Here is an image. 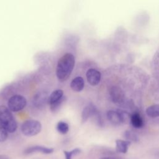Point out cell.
Instances as JSON below:
<instances>
[{"label":"cell","instance_id":"5b68a950","mask_svg":"<svg viewBox=\"0 0 159 159\" xmlns=\"http://www.w3.org/2000/svg\"><path fill=\"white\" fill-rule=\"evenodd\" d=\"M63 91L61 89H56L53 91L49 96L48 102L50 103V109L52 111H56L64 101Z\"/></svg>","mask_w":159,"mask_h":159},{"label":"cell","instance_id":"52a82bcc","mask_svg":"<svg viewBox=\"0 0 159 159\" xmlns=\"http://www.w3.org/2000/svg\"><path fill=\"white\" fill-rule=\"evenodd\" d=\"M107 118L111 124L116 125H119L124 123L121 112L119 111H108L107 112Z\"/></svg>","mask_w":159,"mask_h":159},{"label":"cell","instance_id":"7a4b0ae2","mask_svg":"<svg viewBox=\"0 0 159 159\" xmlns=\"http://www.w3.org/2000/svg\"><path fill=\"white\" fill-rule=\"evenodd\" d=\"M0 124L10 133L14 132L17 127V124L11 111L4 106H0Z\"/></svg>","mask_w":159,"mask_h":159},{"label":"cell","instance_id":"4fadbf2b","mask_svg":"<svg viewBox=\"0 0 159 159\" xmlns=\"http://www.w3.org/2000/svg\"><path fill=\"white\" fill-rule=\"evenodd\" d=\"M131 142L126 140L117 139L116 140V150L118 153H126Z\"/></svg>","mask_w":159,"mask_h":159},{"label":"cell","instance_id":"d6986e66","mask_svg":"<svg viewBox=\"0 0 159 159\" xmlns=\"http://www.w3.org/2000/svg\"><path fill=\"white\" fill-rule=\"evenodd\" d=\"M8 137V132L6 129L0 124V142H4Z\"/></svg>","mask_w":159,"mask_h":159},{"label":"cell","instance_id":"6da1fadb","mask_svg":"<svg viewBox=\"0 0 159 159\" xmlns=\"http://www.w3.org/2000/svg\"><path fill=\"white\" fill-rule=\"evenodd\" d=\"M75 63V57L70 53H65L59 59L56 69V75L59 81H65L69 78Z\"/></svg>","mask_w":159,"mask_h":159},{"label":"cell","instance_id":"30bf717a","mask_svg":"<svg viewBox=\"0 0 159 159\" xmlns=\"http://www.w3.org/2000/svg\"><path fill=\"white\" fill-rule=\"evenodd\" d=\"M48 99L47 93L41 91L35 94L33 99V103L37 107H42L47 104Z\"/></svg>","mask_w":159,"mask_h":159},{"label":"cell","instance_id":"e0dca14e","mask_svg":"<svg viewBox=\"0 0 159 159\" xmlns=\"http://www.w3.org/2000/svg\"><path fill=\"white\" fill-rule=\"evenodd\" d=\"M57 130L61 134H66L69 130V125L63 121H60L57 124Z\"/></svg>","mask_w":159,"mask_h":159},{"label":"cell","instance_id":"3957f363","mask_svg":"<svg viewBox=\"0 0 159 159\" xmlns=\"http://www.w3.org/2000/svg\"><path fill=\"white\" fill-rule=\"evenodd\" d=\"M22 133L27 137H32L37 135L42 129V125L38 120L30 119L24 121L21 125Z\"/></svg>","mask_w":159,"mask_h":159},{"label":"cell","instance_id":"5bb4252c","mask_svg":"<svg viewBox=\"0 0 159 159\" xmlns=\"http://www.w3.org/2000/svg\"><path fill=\"white\" fill-rule=\"evenodd\" d=\"M84 86V79L81 76L75 78L70 83V87L71 89L75 92L81 91Z\"/></svg>","mask_w":159,"mask_h":159},{"label":"cell","instance_id":"ba28073f","mask_svg":"<svg viewBox=\"0 0 159 159\" xmlns=\"http://www.w3.org/2000/svg\"><path fill=\"white\" fill-rule=\"evenodd\" d=\"M109 95L112 101L114 103H120L124 99V93L117 86H112L109 91Z\"/></svg>","mask_w":159,"mask_h":159},{"label":"cell","instance_id":"9a60e30c","mask_svg":"<svg viewBox=\"0 0 159 159\" xmlns=\"http://www.w3.org/2000/svg\"><path fill=\"white\" fill-rule=\"evenodd\" d=\"M146 114L152 118L159 117V104H155L148 106L146 109Z\"/></svg>","mask_w":159,"mask_h":159},{"label":"cell","instance_id":"ac0fdd59","mask_svg":"<svg viewBox=\"0 0 159 159\" xmlns=\"http://www.w3.org/2000/svg\"><path fill=\"white\" fill-rule=\"evenodd\" d=\"M81 152V150L79 148H74L70 151H64V155L65 159H72L73 156L78 155Z\"/></svg>","mask_w":159,"mask_h":159},{"label":"cell","instance_id":"9c48e42d","mask_svg":"<svg viewBox=\"0 0 159 159\" xmlns=\"http://www.w3.org/2000/svg\"><path fill=\"white\" fill-rule=\"evenodd\" d=\"M53 152V148L41 145H34L27 148L24 153L25 155H29L34 153H41L43 154H50Z\"/></svg>","mask_w":159,"mask_h":159},{"label":"cell","instance_id":"8992f818","mask_svg":"<svg viewBox=\"0 0 159 159\" xmlns=\"http://www.w3.org/2000/svg\"><path fill=\"white\" fill-rule=\"evenodd\" d=\"M86 76L88 82L91 86L98 85L101 78V73L94 68H89L86 73Z\"/></svg>","mask_w":159,"mask_h":159},{"label":"cell","instance_id":"ffe728a7","mask_svg":"<svg viewBox=\"0 0 159 159\" xmlns=\"http://www.w3.org/2000/svg\"><path fill=\"white\" fill-rule=\"evenodd\" d=\"M99 159H126L125 158L123 157H117V156H108V157H101Z\"/></svg>","mask_w":159,"mask_h":159},{"label":"cell","instance_id":"2e32d148","mask_svg":"<svg viewBox=\"0 0 159 159\" xmlns=\"http://www.w3.org/2000/svg\"><path fill=\"white\" fill-rule=\"evenodd\" d=\"M124 137L126 140L130 142H137L139 140L137 134L132 130H125L124 133Z\"/></svg>","mask_w":159,"mask_h":159},{"label":"cell","instance_id":"8fae6325","mask_svg":"<svg viewBox=\"0 0 159 159\" xmlns=\"http://www.w3.org/2000/svg\"><path fill=\"white\" fill-rule=\"evenodd\" d=\"M98 112V111L94 105L90 104L86 106L82 111V114H81L82 122H85L89 117L92 116H94V115Z\"/></svg>","mask_w":159,"mask_h":159},{"label":"cell","instance_id":"7c38bea8","mask_svg":"<svg viewBox=\"0 0 159 159\" xmlns=\"http://www.w3.org/2000/svg\"><path fill=\"white\" fill-rule=\"evenodd\" d=\"M130 121L132 125L136 129H140L144 125V121L139 112H134L130 118Z\"/></svg>","mask_w":159,"mask_h":159},{"label":"cell","instance_id":"44dd1931","mask_svg":"<svg viewBox=\"0 0 159 159\" xmlns=\"http://www.w3.org/2000/svg\"><path fill=\"white\" fill-rule=\"evenodd\" d=\"M0 159H8V157L6 155H0Z\"/></svg>","mask_w":159,"mask_h":159},{"label":"cell","instance_id":"277c9868","mask_svg":"<svg viewBox=\"0 0 159 159\" xmlns=\"http://www.w3.org/2000/svg\"><path fill=\"white\" fill-rule=\"evenodd\" d=\"M27 104L26 99L19 94L11 96L7 102L9 109L12 112H17L23 109Z\"/></svg>","mask_w":159,"mask_h":159}]
</instances>
